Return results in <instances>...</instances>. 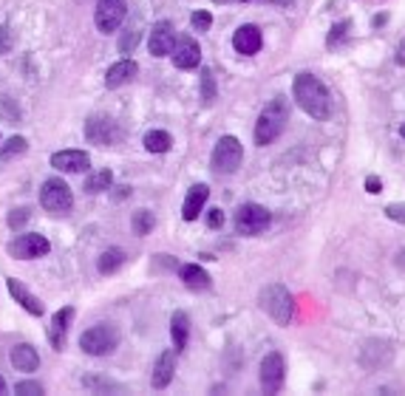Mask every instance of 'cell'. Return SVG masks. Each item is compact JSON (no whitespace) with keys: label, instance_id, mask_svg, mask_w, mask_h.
<instances>
[{"label":"cell","instance_id":"1","mask_svg":"<svg viewBox=\"0 0 405 396\" xmlns=\"http://www.w3.org/2000/svg\"><path fill=\"white\" fill-rule=\"evenodd\" d=\"M292 94H295V102L301 105L303 113H309L312 119H329L332 97H329L326 85L315 74H298L295 85H292Z\"/></svg>","mask_w":405,"mask_h":396},{"label":"cell","instance_id":"2","mask_svg":"<svg viewBox=\"0 0 405 396\" xmlns=\"http://www.w3.org/2000/svg\"><path fill=\"white\" fill-rule=\"evenodd\" d=\"M286 119H289V105L284 97H275L258 116L255 122V144H270L281 136V130L286 128Z\"/></svg>","mask_w":405,"mask_h":396},{"label":"cell","instance_id":"3","mask_svg":"<svg viewBox=\"0 0 405 396\" xmlns=\"http://www.w3.org/2000/svg\"><path fill=\"white\" fill-rule=\"evenodd\" d=\"M258 303H261V309H264L278 326H289V323H292L295 297H292V292H289L284 283H270V286H264L261 295H258Z\"/></svg>","mask_w":405,"mask_h":396},{"label":"cell","instance_id":"4","mask_svg":"<svg viewBox=\"0 0 405 396\" xmlns=\"http://www.w3.org/2000/svg\"><path fill=\"white\" fill-rule=\"evenodd\" d=\"M116 345H119V328L114 323H97L80 337V348L88 357H108L116 351Z\"/></svg>","mask_w":405,"mask_h":396},{"label":"cell","instance_id":"5","mask_svg":"<svg viewBox=\"0 0 405 396\" xmlns=\"http://www.w3.org/2000/svg\"><path fill=\"white\" fill-rule=\"evenodd\" d=\"M40 204L46 213L52 216H66L71 207H74V195H71V187L60 178V175H52L43 181V190H40Z\"/></svg>","mask_w":405,"mask_h":396},{"label":"cell","instance_id":"6","mask_svg":"<svg viewBox=\"0 0 405 396\" xmlns=\"http://www.w3.org/2000/svg\"><path fill=\"white\" fill-rule=\"evenodd\" d=\"M241 161H244V147H241V142H238L236 136H222V139L216 142V147H213V156H210L213 170L222 173V175H230V173H236V170L241 167Z\"/></svg>","mask_w":405,"mask_h":396},{"label":"cell","instance_id":"7","mask_svg":"<svg viewBox=\"0 0 405 396\" xmlns=\"http://www.w3.org/2000/svg\"><path fill=\"white\" fill-rule=\"evenodd\" d=\"M270 221H272L270 210L250 202V204H241L236 213V233L238 235H258L270 227Z\"/></svg>","mask_w":405,"mask_h":396},{"label":"cell","instance_id":"8","mask_svg":"<svg viewBox=\"0 0 405 396\" xmlns=\"http://www.w3.org/2000/svg\"><path fill=\"white\" fill-rule=\"evenodd\" d=\"M49 249H52L49 238H46V235H37V233L18 235V238H15V241H9V247H6V252H9L12 258H18V261H35V258H43V255H49Z\"/></svg>","mask_w":405,"mask_h":396},{"label":"cell","instance_id":"9","mask_svg":"<svg viewBox=\"0 0 405 396\" xmlns=\"http://www.w3.org/2000/svg\"><path fill=\"white\" fill-rule=\"evenodd\" d=\"M128 15V6H125V0H97V9H94V23L102 35H111L122 26Z\"/></svg>","mask_w":405,"mask_h":396},{"label":"cell","instance_id":"10","mask_svg":"<svg viewBox=\"0 0 405 396\" xmlns=\"http://www.w3.org/2000/svg\"><path fill=\"white\" fill-rule=\"evenodd\" d=\"M85 139H88L91 144L108 147V144H114V142L119 139V128H116V122H114L111 116L94 113V116H88V122H85Z\"/></svg>","mask_w":405,"mask_h":396},{"label":"cell","instance_id":"11","mask_svg":"<svg viewBox=\"0 0 405 396\" xmlns=\"http://www.w3.org/2000/svg\"><path fill=\"white\" fill-rule=\"evenodd\" d=\"M261 388L267 393H278L281 385H284V376H286V365H284V357L278 351H270L264 359H261Z\"/></svg>","mask_w":405,"mask_h":396},{"label":"cell","instance_id":"12","mask_svg":"<svg viewBox=\"0 0 405 396\" xmlns=\"http://www.w3.org/2000/svg\"><path fill=\"white\" fill-rule=\"evenodd\" d=\"M173 43H176V26L170 20H156L150 26V37H147L150 54L153 57H167L173 51Z\"/></svg>","mask_w":405,"mask_h":396},{"label":"cell","instance_id":"13","mask_svg":"<svg viewBox=\"0 0 405 396\" xmlns=\"http://www.w3.org/2000/svg\"><path fill=\"white\" fill-rule=\"evenodd\" d=\"M52 167L60 173H85L91 167V156L85 150H57L52 153Z\"/></svg>","mask_w":405,"mask_h":396},{"label":"cell","instance_id":"14","mask_svg":"<svg viewBox=\"0 0 405 396\" xmlns=\"http://www.w3.org/2000/svg\"><path fill=\"white\" fill-rule=\"evenodd\" d=\"M210 198V187L207 184H193L187 190V198H184V207H181V218L184 221H195L201 216V210H205Z\"/></svg>","mask_w":405,"mask_h":396},{"label":"cell","instance_id":"15","mask_svg":"<svg viewBox=\"0 0 405 396\" xmlns=\"http://www.w3.org/2000/svg\"><path fill=\"white\" fill-rule=\"evenodd\" d=\"M261 43H264V37H261V32H258V26H238L236 29V35H233V49L238 51V54H244V57H250V54H258L261 51Z\"/></svg>","mask_w":405,"mask_h":396},{"label":"cell","instance_id":"16","mask_svg":"<svg viewBox=\"0 0 405 396\" xmlns=\"http://www.w3.org/2000/svg\"><path fill=\"white\" fill-rule=\"evenodd\" d=\"M173 373H176V348H164L153 365V388H167L173 382Z\"/></svg>","mask_w":405,"mask_h":396},{"label":"cell","instance_id":"17","mask_svg":"<svg viewBox=\"0 0 405 396\" xmlns=\"http://www.w3.org/2000/svg\"><path fill=\"white\" fill-rule=\"evenodd\" d=\"M198 63H201V49H198V43L190 40V37L179 40V46L173 49V66L181 68V71H190V68H195Z\"/></svg>","mask_w":405,"mask_h":396},{"label":"cell","instance_id":"18","mask_svg":"<svg viewBox=\"0 0 405 396\" xmlns=\"http://www.w3.org/2000/svg\"><path fill=\"white\" fill-rule=\"evenodd\" d=\"M6 286H9V295L15 297V303H20L29 314L43 317V311H46V309H43V303H40V300H37V297H35V295L20 283V280H18V278H9V280H6Z\"/></svg>","mask_w":405,"mask_h":396},{"label":"cell","instance_id":"19","mask_svg":"<svg viewBox=\"0 0 405 396\" xmlns=\"http://www.w3.org/2000/svg\"><path fill=\"white\" fill-rule=\"evenodd\" d=\"M71 320H74V309H71V306L60 309V311L52 317V326H49V342H52L57 351L66 345V334H68Z\"/></svg>","mask_w":405,"mask_h":396},{"label":"cell","instance_id":"20","mask_svg":"<svg viewBox=\"0 0 405 396\" xmlns=\"http://www.w3.org/2000/svg\"><path fill=\"white\" fill-rule=\"evenodd\" d=\"M139 74V66L133 60H119L105 71V88H119L125 82H131Z\"/></svg>","mask_w":405,"mask_h":396},{"label":"cell","instance_id":"21","mask_svg":"<svg viewBox=\"0 0 405 396\" xmlns=\"http://www.w3.org/2000/svg\"><path fill=\"white\" fill-rule=\"evenodd\" d=\"M9 359H12V365H15L18 371H26V373H32V371L40 368V354H37V348L29 345V342L15 345L12 354H9Z\"/></svg>","mask_w":405,"mask_h":396},{"label":"cell","instance_id":"22","mask_svg":"<svg viewBox=\"0 0 405 396\" xmlns=\"http://www.w3.org/2000/svg\"><path fill=\"white\" fill-rule=\"evenodd\" d=\"M179 278L184 280V286H187L190 292H205V289H210V275L201 269L198 264L181 266V269H179Z\"/></svg>","mask_w":405,"mask_h":396},{"label":"cell","instance_id":"23","mask_svg":"<svg viewBox=\"0 0 405 396\" xmlns=\"http://www.w3.org/2000/svg\"><path fill=\"white\" fill-rule=\"evenodd\" d=\"M170 337H173V348L184 351L187 348V337H190V317L184 311H173L170 317Z\"/></svg>","mask_w":405,"mask_h":396},{"label":"cell","instance_id":"24","mask_svg":"<svg viewBox=\"0 0 405 396\" xmlns=\"http://www.w3.org/2000/svg\"><path fill=\"white\" fill-rule=\"evenodd\" d=\"M128 261V255L122 252V249H116V247H111V249H105L102 255H99V261H97V269L102 272V275H114L116 269H122V264Z\"/></svg>","mask_w":405,"mask_h":396},{"label":"cell","instance_id":"25","mask_svg":"<svg viewBox=\"0 0 405 396\" xmlns=\"http://www.w3.org/2000/svg\"><path fill=\"white\" fill-rule=\"evenodd\" d=\"M142 142H145V150H147V153H167L170 144H173V139H170L167 130H147Z\"/></svg>","mask_w":405,"mask_h":396},{"label":"cell","instance_id":"26","mask_svg":"<svg viewBox=\"0 0 405 396\" xmlns=\"http://www.w3.org/2000/svg\"><path fill=\"white\" fill-rule=\"evenodd\" d=\"M111 184H114V173H111V170H97L94 175H88V181H85V192L99 195V192H108V190H111Z\"/></svg>","mask_w":405,"mask_h":396},{"label":"cell","instance_id":"27","mask_svg":"<svg viewBox=\"0 0 405 396\" xmlns=\"http://www.w3.org/2000/svg\"><path fill=\"white\" fill-rule=\"evenodd\" d=\"M153 227H156V218H153L150 210H136V213L131 216V230H133V235H150Z\"/></svg>","mask_w":405,"mask_h":396},{"label":"cell","instance_id":"28","mask_svg":"<svg viewBox=\"0 0 405 396\" xmlns=\"http://www.w3.org/2000/svg\"><path fill=\"white\" fill-rule=\"evenodd\" d=\"M26 147H29V142L23 139V136H12L9 142H6V147L0 150V164H6L9 159H15V156H23L26 153Z\"/></svg>","mask_w":405,"mask_h":396},{"label":"cell","instance_id":"29","mask_svg":"<svg viewBox=\"0 0 405 396\" xmlns=\"http://www.w3.org/2000/svg\"><path fill=\"white\" fill-rule=\"evenodd\" d=\"M201 99H205L207 105L216 99V77L210 68H201Z\"/></svg>","mask_w":405,"mask_h":396},{"label":"cell","instance_id":"30","mask_svg":"<svg viewBox=\"0 0 405 396\" xmlns=\"http://www.w3.org/2000/svg\"><path fill=\"white\" fill-rule=\"evenodd\" d=\"M349 29H351V20H340V23H334V26H332V32H329V37H326V46H329V49H332V46H340V43L346 40Z\"/></svg>","mask_w":405,"mask_h":396},{"label":"cell","instance_id":"31","mask_svg":"<svg viewBox=\"0 0 405 396\" xmlns=\"http://www.w3.org/2000/svg\"><path fill=\"white\" fill-rule=\"evenodd\" d=\"M29 218H32V210H26V207H18V210H12V213H9L6 224H9L12 230H20V227H23Z\"/></svg>","mask_w":405,"mask_h":396},{"label":"cell","instance_id":"32","mask_svg":"<svg viewBox=\"0 0 405 396\" xmlns=\"http://www.w3.org/2000/svg\"><path fill=\"white\" fill-rule=\"evenodd\" d=\"M190 26H193L195 32H210V26H213V18H210L207 12H193V18H190Z\"/></svg>","mask_w":405,"mask_h":396},{"label":"cell","instance_id":"33","mask_svg":"<svg viewBox=\"0 0 405 396\" xmlns=\"http://www.w3.org/2000/svg\"><path fill=\"white\" fill-rule=\"evenodd\" d=\"M15 393H20V396H35V393H43V385L26 379V382H18V385H15Z\"/></svg>","mask_w":405,"mask_h":396},{"label":"cell","instance_id":"34","mask_svg":"<svg viewBox=\"0 0 405 396\" xmlns=\"http://www.w3.org/2000/svg\"><path fill=\"white\" fill-rule=\"evenodd\" d=\"M136 40H139V32H136V29L125 32V35L119 37V51H122V54H128V51H131V49L136 46Z\"/></svg>","mask_w":405,"mask_h":396},{"label":"cell","instance_id":"35","mask_svg":"<svg viewBox=\"0 0 405 396\" xmlns=\"http://www.w3.org/2000/svg\"><path fill=\"white\" fill-rule=\"evenodd\" d=\"M385 216H388L391 221H402V224H405V204H388V207H385Z\"/></svg>","mask_w":405,"mask_h":396},{"label":"cell","instance_id":"36","mask_svg":"<svg viewBox=\"0 0 405 396\" xmlns=\"http://www.w3.org/2000/svg\"><path fill=\"white\" fill-rule=\"evenodd\" d=\"M222 224H224V213H222L219 207H213V210L207 213V227H210V230H219Z\"/></svg>","mask_w":405,"mask_h":396},{"label":"cell","instance_id":"37","mask_svg":"<svg viewBox=\"0 0 405 396\" xmlns=\"http://www.w3.org/2000/svg\"><path fill=\"white\" fill-rule=\"evenodd\" d=\"M83 385L85 388H116V382H111V379H94V376L83 379Z\"/></svg>","mask_w":405,"mask_h":396},{"label":"cell","instance_id":"38","mask_svg":"<svg viewBox=\"0 0 405 396\" xmlns=\"http://www.w3.org/2000/svg\"><path fill=\"white\" fill-rule=\"evenodd\" d=\"M365 190H368V192H380V190H382V181H380L377 175H368V178H365Z\"/></svg>","mask_w":405,"mask_h":396},{"label":"cell","instance_id":"39","mask_svg":"<svg viewBox=\"0 0 405 396\" xmlns=\"http://www.w3.org/2000/svg\"><path fill=\"white\" fill-rule=\"evenodd\" d=\"M116 192H114V202H122V198H128L131 195V187L128 184H122V187H114Z\"/></svg>","mask_w":405,"mask_h":396},{"label":"cell","instance_id":"40","mask_svg":"<svg viewBox=\"0 0 405 396\" xmlns=\"http://www.w3.org/2000/svg\"><path fill=\"white\" fill-rule=\"evenodd\" d=\"M397 66H405V40L397 46Z\"/></svg>","mask_w":405,"mask_h":396},{"label":"cell","instance_id":"41","mask_svg":"<svg viewBox=\"0 0 405 396\" xmlns=\"http://www.w3.org/2000/svg\"><path fill=\"white\" fill-rule=\"evenodd\" d=\"M0 393H6V382H4V376H0Z\"/></svg>","mask_w":405,"mask_h":396},{"label":"cell","instance_id":"42","mask_svg":"<svg viewBox=\"0 0 405 396\" xmlns=\"http://www.w3.org/2000/svg\"><path fill=\"white\" fill-rule=\"evenodd\" d=\"M399 136H402V139H405V125H402V128H399Z\"/></svg>","mask_w":405,"mask_h":396},{"label":"cell","instance_id":"43","mask_svg":"<svg viewBox=\"0 0 405 396\" xmlns=\"http://www.w3.org/2000/svg\"><path fill=\"white\" fill-rule=\"evenodd\" d=\"M275 4H292V0H275Z\"/></svg>","mask_w":405,"mask_h":396},{"label":"cell","instance_id":"44","mask_svg":"<svg viewBox=\"0 0 405 396\" xmlns=\"http://www.w3.org/2000/svg\"><path fill=\"white\" fill-rule=\"evenodd\" d=\"M216 4H230V0H216Z\"/></svg>","mask_w":405,"mask_h":396},{"label":"cell","instance_id":"45","mask_svg":"<svg viewBox=\"0 0 405 396\" xmlns=\"http://www.w3.org/2000/svg\"><path fill=\"white\" fill-rule=\"evenodd\" d=\"M244 4H247V0H244Z\"/></svg>","mask_w":405,"mask_h":396}]
</instances>
